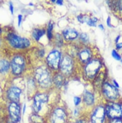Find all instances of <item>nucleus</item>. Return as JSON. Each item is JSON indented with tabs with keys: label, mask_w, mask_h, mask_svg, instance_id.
Segmentation results:
<instances>
[{
	"label": "nucleus",
	"mask_w": 122,
	"mask_h": 123,
	"mask_svg": "<svg viewBox=\"0 0 122 123\" xmlns=\"http://www.w3.org/2000/svg\"><path fill=\"white\" fill-rule=\"evenodd\" d=\"M36 78L41 87L46 88L49 87L51 84L50 74L44 67L38 68L36 71Z\"/></svg>",
	"instance_id": "obj_1"
},
{
	"label": "nucleus",
	"mask_w": 122,
	"mask_h": 123,
	"mask_svg": "<svg viewBox=\"0 0 122 123\" xmlns=\"http://www.w3.org/2000/svg\"><path fill=\"white\" fill-rule=\"evenodd\" d=\"M8 39L11 45L16 48H24L30 45V42L28 39L20 37L13 33L8 35Z\"/></svg>",
	"instance_id": "obj_2"
},
{
	"label": "nucleus",
	"mask_w": 122,
	"mask_h": 123,
	"mask_svg": "<svg viewBox=\"0 0 122 123\" xmlns=\"http://www.w3.org/2000/svg\"><path fill=\"white\" fill-rule=\"evenodd\" d=\"M106 112L110 118H119L122 116V106L116 103H110L107 106Z\"/></svg>",
	"instance_id": "obj_3"
},
{
	"label": "nucleus",
	"mask_w": 122,
	"mask_h": 123,
	"mask_svg": "<svg viewBox=\"0 0 122 123\" xmlns=\"http://www.w3.org/2000/svg\"><path fill=\"white\" fill-rule=\"evenodd\" d=\"M101 67L100 62L99 60H92L87 65L85 71L87 75L89 78H93L96 75Z\"/></svg>",
	"instance_id": "obj_4"
},
{
	"label": "nucleus",
	"mask_w": 122,
	"mask_h": 123,
	"mask_svg": "<svg viewBox=\"0 0 122 123\" xmlns=\"http://www.w3.org/2000/svg\"><path fill=\"white\" fill-rule=\"evenodd\" d=\"M47 60L48 65L51 68L58 69L60 65V53L58 51H54L48 55Z\"/></svg>",
	"instance_id": "obj_5"
},
{
	"label": "nucleus",
	"mask_w": 122,
	"mask_h": 123,
	"mask_svg": "<svg viewBox=\"0 0 122 123\" xmlns=\"http://www.w3.org/2000/svg\"><path fill=\"white\" fill-rule=\"evenodd\" d=\"M13 73L16 75L20 74L23 70L24 67V60L19 56L14 57L11 63Z\"/></svg>",
	"instance_id": "obj_6"
},
{
	"label": "nucleus",
	"mask_w": 122,
	"mask_h": 123,
	"mask_svg": "<svg viewBox=\"0 0 122 123\" xmlns=\"http://www.w3.org/2000/svg\"><path fill=\"white\" fill-rule=\"evenodd\" d=\"M105 111L102 107H98L91 116L92 123H103L105 117Z\"/></svg>",
	"instance_id": "obj_7"
},
{
	"label": "nucleus",
	"mask_w": 122,
	"mask_h": 123,
	"mask_svg": "<svg viewBox=\"0 0 122 123\" xmlns=\"http://www.w3.org/2000/svg\"><path fill=\"white\" fill-rule=\"evenodd\" d=\"M48 96L43 94L37 95L35 98L33 104V109L36 112H38L41 109L42 105L47 102Z\"/></svg>",
	"instance_id": "obj_8"
},
{
	"label": "nucleus",
	"mask_w": 122,
	"mask_h": 123,
	"mask_svg": "<svg viewBox=\"0 0 122 123\" xmlns=\"http://www.w3.org/2000/svg\"><path fill=\"white\" fill-rule=\"evenodd\" d=\"M103 92L110 99H115L118 97V91L115 87L109 83H105L103 87Z\"/></svg>",
	"instance_id": "obj_9"
},
{
	"label": "nucleus",
	"mask_w": 122,
	"mask_h": 123,
	"mask_svg": "<svg viewBox=\"0 0 122 123\" xmlns=\"http://www.w3.org/2000/svg\"><path fill=\"white\" fill-rule=\"evenodd\" d=\"M61 71L65 74H70L73 69V61L72 59L68 56L63 58L60 64Z\"/></svg>",
	"instance_id": "obj_10"
},
{
	"label": "nucleus",
	"mask_w": 122,
	"mask_h": 123,
	"mask_svg": "<svg viewBox=\"0 0 122 123\" xmlns=\"http://www.w3.org/2000/svg\"><path fill=\"white\" fill-rule=\"evenodd\" d=\"M52 123H65L66 121V114L61 109H57L52 116Z\"/></svg>",
	"instance_id": "obj_11"
},
{
	"label": "nucleus",
	"mask_w": 122,
	"mask_h": 123,
	"mask_svg": "<svg viewBox=\"0 0 122 123\" xmlns=\"http://www.w3.org/2000/svg\"><path fill=\"white\" fill-rule=\"evenodd\" d=\"M9 110L13 122H17L20 119V108L17 103L12 102L9 106Z\"/></svg>",
	"instance_id": "obj_12"
},
{
	"label": "nucleus",
	"mask_w": 122,
	"mask_h": 123,
	"mask_svg": "<svg viewBox=\"0 0 122 123\" xmlns=\"http://www.w3.org/2000/svg\"><path fill=\"white\" fill-rule=\"evenodd\" d=\"M21 93V91L19 88L17 87H13L8 91V97L13 101V102L17 103L19 100Z\"/></svg>",
	"instance_id": "obj_13"
},
{
	"label": "nucleus",
	"mask_w": 122,
	"mask_h": 123,
	"mask_svg": "<svg viewBox=\"0 0 122 123\" xmlns=\"http://www.w3.org/2000/svg\"><path fill=\"white\" fill-rule=\"evenodd\" d=\"M64 37L68 40H73L76 38L78 35V32L72 29H67L64 31Z\"/></svg>",
	"instance_id": "obj_14"
},
{
	"label": "nucleus",
	"mask_w": 122,
	"mask_h": 123,
	"mask_svg": "<svg viewBox=\"0 0 122 123\" xmlns=\"http://www.w3.org/2000/svg\"><path fill=\"white\" fill-rule=\"evenodd\" d=\"M10 67V64L8 61L6 60L0 61V73H3L6 72L8 70Z\"/></svg>",
	"instance_id": "obj_15"
},
{
	"label": "nucleus",
	"mask_w": 122,
	"mask_h": 123,
	"mask_svg": "<svg viewBox=\"0 0 122 123\" xmlns=\"http://www.w3.org/2000/svg\"><path fill=\"white\" fill-rule=\"evenodd\" d=\"M80 58L83 62H87L90 58V53L88 50H84L80 54Z\"/></svg>",
	"instance_id": "obj_16"
},
{
	"label": "nucleus",
	"mask_w": 122,
	"mask_h": 123,
	"mask_svg": "<svg viewBox=\"0 0 122 123\" xmlns=\"http://www.w3.org/2000/svg\"><path fill=\"white\" fill-rule=\"evenodd\" d=\"M84 100L88 105L92 104L94 101V98L93 95L89 92H86L84 96Z\"/></svg>",
	"instance_id": "obj_17"
},
{
	"label": "nucleus",
	"mask_w": 122,
	"mask_h": 123,
	"mask_svg": "<svg viewBox=\"0 0 122 123\" xmlns=\"http://www.w3.org/2000/svg\"><path fill=\"white\" fill-rule=\"evenodd\" d=\"M45 31L44 30L36 29L33 32V36L37 41H39L40 38L45 34Z\"/></svg>",
	"instance_id": "obj_18"
},
{
	"label": "nucleus",
	"mask_w": 122,
	"mask_h": 123,
	"mask_svg": "<svg viewBox=\"0 0 122 123\" xmlns=\"http://www.w3.org/2000/svg\"><path fill=\"white\" fill-rule=\"evenodd\" d=\"M54 81L55 84L57 86L60 87L63 84V78L62 76H61V75H57L54 78Z\"/></svg>",
	"instance_id": "obj_19"
},
{
	"label": "nucleus",
	"mask_w": 122,
	"mask_h": 123,
	"mask_svg": "<svg viewBox=\"0 0 122 123\" xmlns=\"http://www.w3.org/2000/svg\"><path fill=\"white\" fill-rule=\"evenodd\" d=\"M31 119L35 123H42L43 122L42 118L37 115H33L31 117Z\"/></svg>",
	"instance_id": "obj_20"
},
{
	"label": "nucleus",
	"mask_w": 122,
	"mask_h": 123,
	"mask_svg": "<svg viewBox=\"0 0 122 123\" xmlns=\"http://www.w3.org/2000/svg\"><path fill=\"white\" fill-rule=\"evenodd\" d=\"M115 4L114 6V8L117 11L122 13V1H115Z\"/></svg>",
	"instance_id": "obj_21"
},
{
	"label": "nucleus",
	"mask_w": 122,
	"mask_h": 123,
	"mask_svg": "<svg viewBox=\"0 0 122 123\" xmlns=\"http://www.w3.org/2000/svg\"><path fill=\"white\" fill-rule=\"evenodd\" d=\"M97 20H98L97 18H94L92 19H88L87 21V23L90 26L95 27L96 25V22Z\"/></svg>",
	"instance_id": "obj_22"
},
{
	"label": "nucleus",
	"mask_w": 122,
	"mask_h": 123,
	"mask_svg": "<svg viewBox=\"0 0 122 123\" xmlns=\"http://www.w3.org/2000/svg\"><path fill=\"white\" fill-rule=\"evenodd\" d=\"M52 29H53V25L52 23H50L49 24L48 29V36L50 39H51V38H52L51 31H52Z\"/></svg>",
	"instance_id": "obj_23"
},
{
	"label": "nucleus",
	"mask_w": 122,
	"mask_h": 123,
	"mask_svg": "<svg viewBox=\"0 0 122 123\" xmlns=\"http://www.w3.org/2000/svg\"><path fill=\"white\" fill-rule=\"evenodd\" d=\"M112 56L116 60H120L121 59V56L120 55L117 53V52L113 50L112 52Z\"/></svg>",
	"instance_id": "obj_24"
},
{
	"label": "nucleus",
	"mask_w": 122,
	"mask_h": 123,
	"mask_svg": "<svg viewBox=\"0 0 122 123\" xmlns=\"http://www.w3.org/2000/svg\"><path fill=\"white\" fill-rule=\"evenodd\" d=\"M80 38L84 42H87L89 39L88 35L85 33H82L80 36Z\"/></svg>",
	"instance_id": "obj_25"
},
{
	"label": "nucleus",
	"mask_w": 122,
	"mask_h": 123,
	"mask_svg": "<svg viewBox=\"0 0 122 123\" xmlns=\"http://www.w3.org/2000/svg\"><path fill=\"white\" fill-rule=\"evenodd\" d=\"M110 123H122V121L119 118L113 119Z\"/></svg>",
	"instance_id": "obj_26"
},
{
	"label": "nucleus",
	"mask_w": 122,
	"mask_h": 123,
	"mask_svg": "<svg viewBox=\"0 0 122 123\" xmlns=\"http://www.w3.org/2000/svg\"><path fill=\"white\" fill-rule=\"evenodd\" d=\"M80 101H81L80 98H79V97H75V98H74V102H75V104L76 105H78L80 103Z\"/></svg>",
	"instance_id": "obj_27"
},
{
	"label": "nucleus",
	"mask_w": 122,
	"mask_h": 123,
	"mask_svg": "<svg viewBox=\"0 0 122 123\" xmlns=\"http://www.w3.org/2000/svg\"><path fill=\"white\" fill-rule=\"evenodd\" d=\"M22 16L21 15H19L18 16V26H20V24H21V22L22 21Z\"/></svg>",
	"instance_id": "obj_28"
},
{
	"label": "nucleus",
	"mask_w": 122,
	"mask_h": 123,
	"mask_svg": "<svg viewBox=\"0 0 122 123\" xmlns=\"http://www.w3.org/2000/svg\"><path fill=\"white\" fill-rule=\"evenodd\" d=\"M107 24L109 27H111V18L110 17H108V18L107 19Z\"/></svg>",
	"instance_id": "obj_29"
},
{
	"label": "nucleus",
	"mask_w": 122,
	"mask_h": 123,
	"mask_svg": "<svg viewBox=\"0 0 122 123\" xmlns=\"http://www.w3.org/2000/svg\"><path fill=\"white\" fill-rule=\"evenodd\" d=\"M116 47L118 49L122 48V43H120L117 44V45H116Z\"/></svg>",
	"instance_id": "obj_30"
},
{
	"label": "nucleus",
	"mask_w": 122,
	"mask_h": 123,
	"mask_svg": "<svg viewBox=\"0 0 122 123\" xmlns=\"http://www.w3.org/2000/svg\"><path fill=\"white\" fill-rule=\"evenodd\" d=\"M10 10H11V12H12V14H13V12H14V7L13 6V5L12 4H10Z\"/></svg>",
	"instance_id": "obj_31"
},
{
	"label": "nucleus",
	"mask_w": 122,
	"mask_h": 123,
	"mask_svg": "<svg viewBox=\"0 0 122 123\" xmlns=\"http://www.w3.org/2000/svg\"><path fill=\"white\" fill-rule=\"evenodd\" d=\"M57 4L59 5H62L63 4V1H57Z\"/></svg>",
	"instance_id": "obj_32"
},
{
	"label": "nucleus",
	"mask_w": 122,
	"mask_h": 123,
	"mask_svg": "<svg viewBox=\"0 0 122 123\" xmlns=\"http://www.w3.org/2000/svg\"><path fill=\"white\" fill-rule=\"evenodd\" d=\"M113 83L115 84V85H116V86L117 87H119V85H118V83H117L115 80H114V81H113Z\"/></svg>",
	"instance_id": "obj_33"
},
{
	"label": "nucleus",
	"mask_w": 122,
	"mask_h": 123,
	"mask_svg": "<svg viewBox=\"0 0 122 123\" xmlns=\"http://www.w3.org/2000/svg\"><path fill=\"white\" fill-rule=\"evenodd\" d=\"M99 28H100L102 30H104V27H103V26H102V25H100L99 26Z\"/></svg>",
	"instance_id": "obj_34"
},
{
	"label": "nucleus",
	"mask_w": 122,
	"mask_h": 123,
	"mask_svg": "<svg viewBox=\"0 0 122 123\" xmlns=\"http://www.w3.org/2000/svg\"><path fill=\"white\" fill-rule=\"evenodd\" d=\"M76 123H86L83 121H79L77 122Z\"/></svg>",
	"instance_id": "obj_35"
},
{
	"label": "nucleus",
	"mask_w": 122,
	"mask_h": 123,
	"mask_svg": "<svg viewBox=\"0 0 122 123\" xmlns=\"http://www.w3.org/2000/svg\"><path fill=\"white\" fill-rule=\"evenodd\" d=\"M119 39H120V36H118V37L116 38V43L118 42V40H119Z\"/></svg>",
	"instance_id": "obj_36"
},
{
	"label": "nucleus",
	"mask_w": 122,
	"mask_h": 123,
	"mask_svg": "<svg viewBox=\"0 0 122 123\" xmlns=\"http://www.w3.org/2000/svg\"><path fill=\"white\" fill-rule=\"evenodd\" d=\"M25 109H26V105H25L24 106V110H23V112H24V113L25 111Z\"/></svg>",
	"instance_id": "obj_37"
},
{
	"label": "nucleus",
	"mask_w": 122,
	"mask_h": 123,
	"mask_svg": "<svg viewBox=\"0 0 122 123\" xmlns=\"http://www.w3.org/2000/svg\"><path fill=\"white\" fill-rule=\"evenodd\" d=\"M17 123V122H13V123Z\"/></svg>",
	"instance_id": "obj_38"
},
{
	"label": "nucleus",
	"mask_w": 122,
	"mask_h": 123,
	"mask_svg": "<svg viewBox=\"0 0 122 123\" xmlns=\"http://www.w3.org/2000/svg\"><path fill=\"white\" fill-rule=\"evenodd\" d=\"M1 33V30L0 29V33Z\"/></svg>",
	"instance_id": "obj_39"
}]
</instances>
